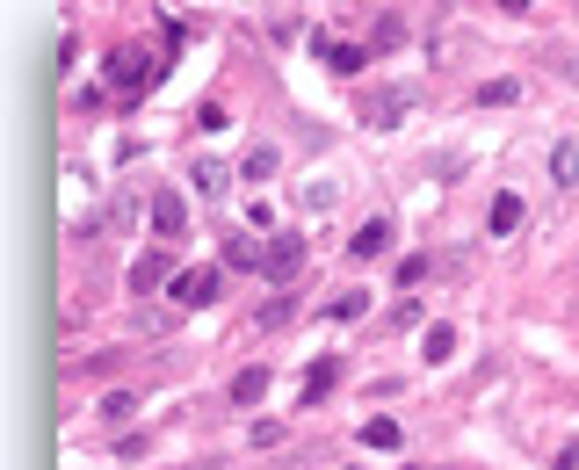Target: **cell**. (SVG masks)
Returning <instances> with one entry per match:
<instances>
[{
  "label": "cell",
  "instance_id": "obj_1",
  "mask_svg": "<svg viewBox=\"0 0 579 470\" xmlns=\"http://www.w3.org/2000/svg\"><path fill=\"white\" fill-rule=\"evenodd\" d=\"M102 80H109L116 102H131V94H145L152 80H160V66H152V51H145V44H116V51L102 58Z\"/></svg>",
  "mask_w": 579,
  "mask_h": 470
},
{
  "label": "cell",
  "instance_id": "obj_2",
  "mask_svg": "<svg viewBox=\"0 0 579 470\" xmlns=\"http://www.w3.org/2000/svg\"><path fill=\"white\" fill-rule=\"evenodd\" d=\"M218 290H225V275H218V268H181V275L167 282V297H174V304H218Z\"/></svg>",
  "mask_w": 579,
  "mask_h": 470
},
{
  "label": "cell",
  "instance_id": "obj_3",
  "mask_svg": "<svg viewBox=\"0 0 579 470\" xmlns=\"http://www.w3.org/2000/svg\"><path fill=\"white\" fill-rule=\"evenodd\" d=\"M406 109H413V94H406V87H377L370 102H362V123H370V131H391Z\"/></svg>",
  "mask_w": 579,
  "mask_h": 470
},
{
  "label": "cell",
  "instance_id": "obj_4",
  "mask_svg": "<svg viewBox=\"0 0 579 470\" xmlns=\"http://www.w3.org/2000/svg\"><path fill=\"white\" fill-rule=\"evenodd\" d=\"M261 268L276 275V282H290V275L304 268V239H297V232H283V239H268V254H261Z\"/></svg>",
  "mask_w": 579,
  "mask_h": 470
},
{
  "label": "cell",
  "instance_id": "obj_5",
  "mask_svg": "<svg viewBox=\"0 0 579 470\" xmlns=\"http://www.w3.org/2000/svg\"><path fill=\"white\" fill-rule=\"evenodd\" d=\"M312 44H319V58H326L341 80H355L362 66H370V44H333V37H312Z\"/></svg>",
  "mask_w": 579,
  "mask_h": 470
},
{
  "label": "cell",
  "instance_id": "obj_6",
  "mask_svg": "<svg viewBox=\"0 0 579 470\" xmlns=\"http://www.w3.org/2000/svg\"><path fill=\"white\" fill-rule=\"evenodd\" d=\"M152 232H160V239H181V232H189V203H181L174 188H167V196H152Z\"/></svg>",
  "mask_w": 579,
  "mask_h": 470
},
{
  "label": "cell",
  "instance_id": "obj_7",
  "mask_svg": "<svg viewBox=\"0 0 579 470\" xmlns=\"http://www.w3.org/2000/svg\"><path fill=\"white\" fill-rule=\"evenodd\" d=\"M384 246H391V225H384V217H370V225H355V239H348V254H355V261H377Z\"/></svg>",
  "mask_w": 579,
  "mask_h": 470
},
{
  "label": "cell",
  "instance_id": "obj_8",
  "mask_svg": "<svg viewBox=\"0 0 579 470\" xmlns=\"http://www.w3.org/2000/svg\"><path fill=\"white\" fill-rule=\"evenodd\" d=\"M218 254H225V268H261V254H268V246H261L254 232H225V246H218Z\"/></svg>",
  "mask_w": 579,
  "mask_h": 470
},
{
  "label": "cell",
  "instance_id": "obj_9",
  "mask_svg": "<svg viewBox=\"0 0 579 470\" xmlns=\"http://www.w3.org/2000/svg\"><path fill=\"white\" fill-rule=\"evenodd\" d=\"M333 384H341V362H333V355H319V362H312V376H304V405H319Z\"/></svg>",
  "mask_w": 579,
  "mask_h": 470
},
{
  "label": "cell",
  "instance_id": "obj_10",
  "mask_svg": "<svg viewBox=\"0 0 579 470\" xmlns=\"http://www.w3.org/2000/svg\"><path fill=\"white\" fill-rule=\"evenodd\" d=\"M160 282H174V261H167V254H145V261L131 268V290H160Z\"/></svg>",
  "mask_w": 579,
  "mask_h": 470
},
{
  "label": "cell",
  "instance_id": "obj_11",
  "mask_svg": "<svg viewBox=\"0 0 579 470\" xmlns=\"http://www.w3.org/2000/svg\"><path fill=\"white\" fill-rule=\"evenodd\" d=\"M261 391H268V369H261V362L232 376V405H261Z\"/></svg>",
  "mask_w": 579,
  "mask_h": 470
},
{
  "label": "cell",
  "instance_id": "obj_12",
  "mask_svg": "<svg viewBox=\"0 0 579 470\" xmlns=\"http://www.w3.org/2000/svg\"><path fill=\"white\" fill-rule=\"evenodd\" d=\"M485 225H493V232L507 239L514 225H522V196H493V210H485Z\"/></svg>",
  "mask_w": 579,
  "mask_h": 470
},
{
  "label": "cell",
  "instance_id": "obj_13",
  "mask_svg": "<svg viewBox=\"0 0 579 470\" xmlns=\"http://www.w3.org/2000/svg\"><path fill=\"white\" fill-rule=\"evenodd\" d=\"M507 102H522V80H485L478 87V109H507Z\"/></svg>",
  "mask_w": 579,
  "mask_h": 470
},
{
  "label": "cell",
  "instance_id": "obj_14",
  "mask_svg": "<svg viewBox=\"0 0 579 470\" xmlns=\"http://www.w3.org/2000/svg\"><path fill=\"white\" fill-rule=\"evenodd\" d=\"M406 44V22L399 15H377V29H370V51H399Z\"/></svg>",
  "mask_w": 579,
  "mask_h": 470
},
{
  "label": "cell",
  "instance_id": "obj_15",
  "mask_svg": "<svg viewBox=\"0 0 579 470\" xmlns=\"http://www.w3.org/2000/svg\"><path fill=\"white\" fill-rule=\"evenodd\" d=\"M362 311H370V297L348 290V297H333V304H326V319H333V326H348V319H362Z\"/></svg>",
  "mask_w": 579,
  "mask_h": 470
},
{
  "label": "cell",
  "instance_id": "obj_16",
  "mask_svg": "<svg viewBox=\"0 0 579 470\" xmlns=\"http://www.w3.org/2000/svg\"><path fill=\"white\" fill-rule=\"evenodd\" d=\"M551 174H558L565 188L579 181V145H572V138H565V145H551Z\"/></svg>",
  "mask_w": 579,
  "mask_h": 470
},
{
  "label": "cell",
  "instance_id": "obj_17",
  "mask_svg": "<svg viewBox=\"0 0 579 470\" xmlns=\"http://www.w3.org/2000/svg\"><path fill=\"white\" fill-rule=\"evenodd\" d=\"M283 160H276V152H268V145H254L247 152V160H239V174H247V181H268V174H276Z\"/></svg>",
  "mask_w": 579,
  "mask_h": 470
},
{
  "label": "cell",
  "instance_id": "obj_18",
  "mask_svg": "<svg viewBox=\"0 0 579 470\" xmlns=\"http://www.w3.org/2000/svg\"><path fill=\"white\" fill-rule=\"evenodd\" d=\"M131 413H138V398H131V391H109V398H102V420H109V427H124Z\"/></svg>",
  "mask_w": 579,
  "mask_h": 470
},
{
  "label": "cell",
  "instance_id": "obj_19",
  "mask_svg": "<svg viewBox=\"0 0 579 470\" xmlns=\"http://www.w3.org/2000/svg\"><path fill=\"white\" fill-rule=\"evenodd\" d=\"M420 348H428V362H449V355H456V333H449V326H428Z\"/></svg>",
  "mask_w": 579,
  "mask_h": 470
},
{
  "label": "cell",
  "instance_id": "obj_20",
  "mask_svg": "<svg viewBox=\"0 0 579 470\" xmlns=\"http://www.w3.org/2000/svg\"><path fill=\"white\" fill-rule=\"evenodd\" d=\"M362 442H370V449H399V420H370V427H362Z\"/></svg>",
  "mask_w": 579,
  "mask_h": 470
},
{
  "label": "cell",
  "instance_id": "obj_21",
  "mask_svg": "<svg viewBox=\"0 0 579 470\" xmlns=\"http://www.w3.org/2000/svg\"><path fill=\"white\" fill-rule=\"evenodd\" d=\"M297 319V297H276V304H261V326H290Z\"/></svg>",
  "mask_w": 579,
  "mask_h": 470
},
{
  "label": "cell",
  "instance_id": "obj_22",
  "mask_svg": "<svg viewBox=\"0 0 579 470\" xmlns=\"http://www.w3.org/2000/svg\"><path fill=\"white\" fill-rule=\"evenodd\" d=\"M225 181H232V174H225L218 160H196V188H225Z\"/></svg>",
  "mask_w": 579,
  "mask_h": 470
},
{
  "label": "cell",
  "instance_id": "obj_23",
  "mask_svg": "<svg viewBox=\"0 0 579 470\" xmlns=\"http://www.w3.org/2000/svg\"><path fill=\"white\" fill-rule=\"evenodd\" d=\"M196 131H225V102H203L196 109Z\"/></svg>",
  "mask_w": 579,
  "mask_h": 470
},
{
  "label": "cell",
  "instance_id": "obj_24",
  "mask_svg": "<svg viewBox=\"0 0 579 470\" xmlns=\"http://www.w3.org/2000/svg\"><path fill=\"white\" fill-rule=\"evenodd\" d=\"M283 442V420H254V449H276Z\"/></svg>",
  "mask_w": 579,
  "mask_h": 470
},
{
  "label": "cell",
  "instance_id": "obj_25",
  "mask_svg": "<svg viewBox=\"0 0 579 470\" xmlns=\"http://www.w3.org/2000/svg\"><path fill=\"white\" fill-rule=\"evenodd\" d=\"M145 449H152V434H124V442H116V456H124V463H138Z\"/></svg>",
  "mask_w": 579,
  "mask_h": 470
},
{
  "label": "cell",
  "instance_id": "obj_26",
  "mask_svg": "<svg viewBox=\"0 0 579 470\" xmlns=\"http://www.w3.org/2000/svg\"><path fill=\"white\" fill-rule=\"evenodd\" d=\"M558 470H579V442H565V449H558Z\"/></svg>",
  "mask_w": 579,
  "mask_h": 470
}]
</instances>
